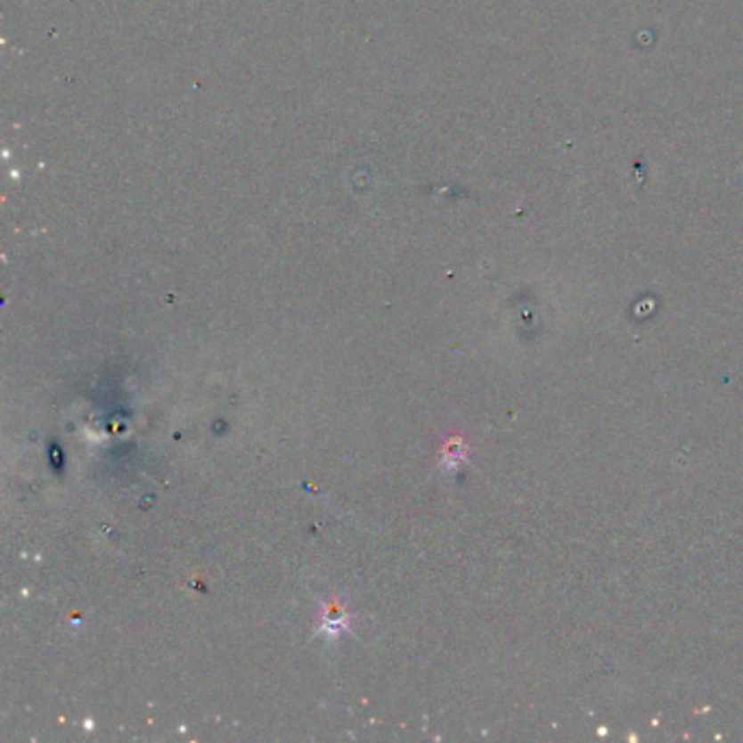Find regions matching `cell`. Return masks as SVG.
<instances>
[{"mask_svg": "<svg viewBox=\"0 0 743 743\" xmlns=\"http://www.w3.org/2000/svg\"><path fill=\"white\" fill-rule=\"evenodd\" d=\"M349 613H347L345 604L340 602H330L325 604V608H323V617H321V630L323 633H327L330 637H336V634L342 633V630L349 628Z\"/></svg>", "mask_w": 743, "mask_h": 743, "instance_id": "6da1fadb", "label": "cell"}]
</instances>
